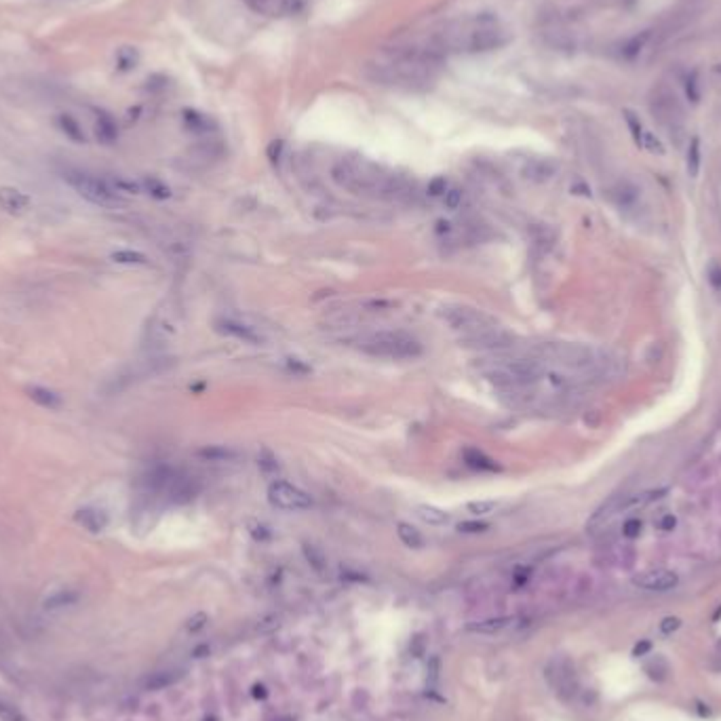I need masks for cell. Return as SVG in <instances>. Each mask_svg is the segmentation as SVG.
I'll return each instance as SVG.
<instances>
[{
	"label": "cell",
	"mask_w": 721,
	"mask_h": 721,
	"mask_svg": "<svg viewBox=\"0 0 721 721\" xmlns=\"http://www.w3.org/2000/svg\"><path fill=\"white\" fill-rule=\"evenodd\" d=\"M508 42V32L492 15H473L445 24L435 32L424 49L437 58L460 53H487Z\"/></svg>",
	"instance_id": "cell-1"
},
{
	"label": "cell",
	"mask_w": 721,
	"mask_h": 721,
	"mask_svg": "<svg viewBox=\"0 0 721 721\" xmlns=\"http://www.w3.org/2000/svg\"><path fill=\"white\" fill-rule=\"evenodd\" d=\"M441 68V58L431 53L428 49H392L384 51L370 66V74L376 82L405 89V91H418L431 87Z\"/></svg>",
	"instance_id": "cell-2"
},
{
	"label": "cell",
	"mask_w": 721,
	"mask_h": 721,
	"mask_svg": "<svg viewBox=\"0 0 721 721\" xmlns=\"http://www.w3.org/2000/svg\"><path fill=\"white\" fill-rule=\"evenodd\" d=\"M331 177L338 186L350 190L352 194L372 196H397L403 192V180L394 177L376 165L363 161H342L331 169Z\"/></svg>",
	"instance_id": "cell-3"
},
{
	"label": "cell",
	"mask_w": 721,
	"mask_h": 721,
	"mask_svg": "<svg viewBox=\"0 0 721 721\" xmlns=\"http://www.w3.org/2000/svg\"><path fill=\"white\" fill-rule=\"evenodd\" d=\"M356 346L365 354L392 358V360L418 358L424 352L422 342L405 331H374L367 336H360L356 340Z\"/></svg>",
	"instance_id": "cell-4"
},
{
	"label": "cell",
	"mask_w": 721,
	"mask_h": 721,
	"mask_svg": "<svg viewBox=\"0 0 721 721\" xmlns=\"http://www.w3.org/2000/svg\"><path fill=\"white\" fill-rule=\"evenodd\" d=\"M544 365L538 358H496V363L485 370V376L500 386H528L542 378Z\"/></svg>",
	"instance_id": "cell-5"
},
{
	"label": "cell",
	"mask_w": 721,
	"mask_h": 721,
	"mask_svg": "<svg viewBox=\"0 0 721 721\" xmlns=\"http://www.w3.org/2000/svg\"><path fill=\"white\" fill-rule=\"evenodd\" d=\"M64 180L89 202L99 207H116L123 202V194L112 186V182L101 180L87 171H66Z\"/></svg>",
	"instance_id": "cell-6"
},
{
	"label": "cell",
	"mask_w": 721,
	"mask_h": 721,
	"mask_svg": "<svg viewBox=\"0 0 721 721\" xmlns=\"http://www.w3.org/2000/svg\"><path fill=\"white\" fill-rule=\"evenodd\" d=\"M445 321L462 333V338H469V336H475V333H481V331H487L492 327H498V321L494 317H489L487 313L483 311H477V308H471V306H451V308H445L443 313Z\"/></svg>",
	"instance_id": "cell-7"
},
{
	"label": "cell",
	"mask_w": 721,
	"mask_h": 721,
	"mask_svg": "<svg viewBox=\"0 0 721 721\" xmlns=\"http://www.w3.org/2000/svg\"><path fill=\"white\" fill-rule=\"evenodd\" d=\"M268 502L279 510H308L313 508V496L289 481H275L268 487Z\"/></svg>",
	"instance_id": "cell-8"
},
{
	"label": "cell",
	"mask_w": 721,
	"mask_h": 721,
	"mask_svg": "<svg viewBox=\"0 0 721 721\" xmlns=\"http://www.w3.org/2000/svg\"><path fill=\"white\" fill-rule=\"evenodd\" d=\"M216 331L226 336V338L245 342V344H253V346L264 344L262 331H257L255 327H251V325H247V323H243L238 319H218L216 321Z\"/></svg>",
	"instance_id": "cell-9"
},
{
	"label": "cell",
	"mask_w": 721,
	"mask_h": 721,
	"mask_svg": "<svg viewBox=\"0 0 721 721\" xmlns=\"http://www.w3.org/2000/svg\"><path fill=\"white\" fill-rule=\"evenodd\" d=\"M306 0H245V5L264 17H287L297 13Z\"/></svg>",
	"instance_id": "cell-10"
},
{
	"label": "cell",
	"mask_w": 721,
	"mask_h": 721,
	"mask_svg": "<svg viewBox=\"0 0 721 721\" xmlns=\"http://www.w3.org/2000/svg\"><path fill=\"white\" fill-rule=\"evenodd\" d=\"M633 584L643 589V591L664 593V591H671L679 584V576L671 570H648V572L637 574L633 578Z\"/></svg>",
	"instance_id": "cell-11"
},
{
	"label": "cell",
	"mask_w": 721,
	"mask_h": 721,
	"mask_svg": "<svg viewBox=\"0 0 721 721\" xmlns=\"http://www.w3.org/2000/svg\"><path fill=\"white\" fill-rule=\"evenodd\" d=\"M74 521L78 523V525H82L87 532H91V534H99V532H104L106 528H108V514H106V510H101V508H95V506H82V508H78L76 512H74Z\"/></svg>",
	"instance_id": "cell-12"
},
{
	"label": "cell",
	"mask_w": 721,
	"mask_h": 721,
	"mask_svg": "<svg viewBox=\"0 0 721 721\" xmlns=\"http://www.w3.org/2000/svg\"><path fill=\"white\" fill-rule=\"evenodd\" d=\"M0 207L11 216H19L30 207V196L17 188H0Z\"/></svg>",
	"instance_id": "cell-13"
},
{
	"label": "cell",
	"mask_w": 721,
	"mask_h": 721,
	"mask_svg": "<svg viewBox=\"0 0 721 721\" xmlns=\"http://www.w3.org/2000/svg\"><path fill=\"white\" fill-rule=\"evenodd\" d=\"M462 460H464V464L469 469L479 471V473H498V471H502V467L498 464L494 458H489L485 451H481L477 447H467L464 451H462Z\"/></svg>",
	"instance_id": "cell-14"
},
{
	"label": "cell",
	"mask_w": 721,
	"mask_h": 721,
	"mask_svg": "<svg viewBox=\"0 0 721 721\" xmlns=\"http://www.w3.org/2000/svg\"><path fill=\"white\" fill-rule=\"evenodd\" d=\"M26 392L36 405H40L44 409H60L64 405V399L55 390H49L44 386H28Z\"/></svg>",
	"instance_id": "cell-15"
},
{
	"label": "cell",
	"mask_w": 721,
	"mask_h": 721,
	"mask_svg": "<svg viewBox=\"0 0 721 721\" xmlns=\"http://www.w3.org/2000/svg\"><path fill=\"white\" fill-rule=\"evenodd\" d=\"M416 514L428 525H435V528H441V525H447L451 521V514L439 506H433V504H420L416 508Z\"/></svg>",
	"instance_id": "cell-16"
},
{
	"label": "cell",
	"mask_w": 721,
	"mask_h": 721,
	"mask_svg": "<svg viewBox=\"0 0 721 721\" xmlns=\"http://www.w3.org/2000/svg\"><path fill=\"white\" fill-rule=\"evenodd\" d=\"M95 135L99 141L104 144H112L116 137H119V129H116V123L110 114L106 112H97V119H95Z\"/></svg>",
	"instance_id": "cell-17"
},
{
	"label": "cell",
	"mask_w": 721,
	"mask_h": 721,
	"mask_svg": "<svg viewBox=\"0 0 721 721\" xmlns=\"http://www.w3.org/2000/svg\"><path fill=\"white\" fill-rule=\"evenodd\" d=\"M58 127H60L62 133H64L66 137H70L72 141H76V144H85V141H87L80 123H78L74 116H70V114H60V116H58Z\"/></svg>",
	"instance_id": "cell-18"
},
{
	"label": "cell",
	"mask_w": 721,
	"mask_h": 721,
	"mask_svg": "<svg viewBox=\"0 0 721 721\" xmlns=\"http://www.w3.org/2000/svg\"><path fill=\"white\" fill-rule=\"evenodd\" d=\"M397 536L409 548H422L424 546V536L420 534V530H416L411 523H405V521L397 523Z\"/></svg>",
	"instance_id": "cell-19"
},
{
	"label": "cell",
	"mask_w": 721,
	"mask_h": 721,
	"mask_svg": "<svg viewBox=\"0 0 721 721\" xmlns=\"http://www.w3.org/2000/svg\"><path fill=\"white\" fill-rule=\"evenodd\" d=\"M78 593L72 591V589H64V591H58L53 593L51 597H46L44 601V607L46 609H60V607H68V605H74L78 601Z\"/></svg>",
	"instance_id": "cell-20"
},
{
	"label": "cell",
	"mask_w": 721,
	"mask_h": 721,
	"mask_svg": "<svg viewBox=\"0 0 721 721\" xmlns=\"http://www.w3.org/2000/svg\"><path fill=\"white\" fill-rule=\"evenodd\" d=\"M302 548H304V557H306V561L313 565V570L323 572V570L327 568V557H325V553H323V548H321V546L311 544V542H306Z\"/></svg>",
	"instance_id": "cell-21"
},
{
	"label": "cell",
	"mask_w": 721,
	"mask_h": 721,
	"mask_svg": "<svg viewBox=\"0 0 721 721\" xmlns=\"http://www.w3.org/2000/svg\"><path fill=\"white\" fill-rule=\"evenodd\" d=\"M141 190L148 192L152 198H159V200H165L171 196V188L167 184H163L161 180H154V177H146L141 182Z\"/></svg>",
	"instance_id": "cell-22"
},
{
	"label": "cell",
	"mask_w": 721,
	"mask_h": 721,
	"mask_svg": "<svg viewBox=\"0 0 721 721\" xmlns=\"http://www.w3.org/2000/svg\"><path fill=\"white\" fill-rule=\"evenodd\" d=\"M700 163H702V152H700V139L692 137L690 148H688V173L690 177H696L700 171Z\"/></svg>",
	"instance_id": "cell-23"
},
{
	"label": "cell",
	"mask_w": 721,
	"mask_h": 721,
	"mask_svg": "<svg viewBox=\"0 0 721 721\" xmlns=\"http://www.w3.org/2000/svg\"><path fill=\"white\" fill-rule=\"evenodd\" d=\"M110 257H112V260H114L116 264H135V266H144V264H148V257H146L144 253H139V251H131V249H121V251H114Z\"/></svg>",
	"instance_id": "cell-24"
},
{
	"label": "cell",
	"mask_w": 721,
	"mask_h": 721,
	"mask_svg": "<svg viewBox=\"0 0 721 721\" xmlns=\"http://www.w3.org/2000/svg\"><path fill=\"white\" fill-rule=\"evenodd\" d=\"M177 681V675L175 671H161V673H154L146 679V688L148 690H163L171 684Z\"/></svg>",
	"instance_id": "cell-25"
},
{
	"label": "cell",
	"mask_w": 721,
	"mask_h": 721,
	"mask_svg": "<svg viewBox=\"0 0 721 721\" xmlns=\"http://www.w3.org/2000/svg\"><path fill=\"white\" fill-rule=\"evenodd\" d=\"M500 506L498 500H473L467 504V510L473 512L475 517H485V514H492L496 512V508Z\"/></svg>",
	"instance_id": "cell-26"
},
{
	"label": "cell",
	"mask_w": 721,
	"mask_h": 721,
	"mask_svg": "<svg viewBox=\"0 0 721 721\" xmlns=\"http://www.w3.org/2000/svg\"><path fill=\"white\" fill-rule=\"evenodd\" d=\"M506 627V620H504V618H492V620H483V623H479V625H475V627H471L473 631H479V633H485V635H494V633H498L500 629H504Z\"/></svg>",
	"instance_id": "cell-27"
},
{
	"label": "cell",
	"mask_w": 721,
	"mask_h": 721,
	"mask_svg": "<svg viewBox=\"0 0 721 721\" xmlns=\"http://www.w3.org/2000/svg\"><path fill=\"white\" fill-rule=\"evenodd\" d=\"M0 721H24V715L15 704L0 698Z\"/></svg>",
	"instance_id": "cell-28"
},
{
	"label": "cell",
	"mask_w": 721,
	"mask_h": 721,
	"mask_svg": "<svg viewBox=\"0 0 721 721\" xmlns=\"http://www.w3.org/2000/svg\"><path fill=\"white\" fill-rule=\"evenodd\" d=\"M625 119H627V125H629V129H631V135H633L635 144L641 146V139H643V133H645V131H643L639 119H637L633 112H625Z\"/></svg>",
	"instance_id": "cell-29"
},
{
	"label": "cell",
	"mask_w": 721,
	"mask_h": 721,
	"mask_svg": "<svg viewBox=\"0 0 721 721\" xmlns=\"http://www.w3.org/2000/svg\"><path fill=\"white\" fill-rule=\"evenodd\" d=\"M641 146L645 148V150H650L652 154H660V157H662V154H664V146H662V141L654 135V133H643V139H641Z\"/></svg>",
	"instance_id": "cell-30"
},
{
	"label": "cell",
	"mask_w": 721,
	"mask_h": 721,
	"mask_svg": "<svg viewBox=\"0 0 721 721\" xmlns=\"http://www.w3.org/2000/svg\"><path fill=\"white\" fill-rule=\"evenodd\" d=\"M443 202H445V207H447L449 211L458 209L460 205H462V190H458V188H449V190L443 194Z\"/></svg>",
	"instance_id": "cell-31"
},
{
	"label": "cell",
	"mask_w": 721,
	"mask_h": 721,
	"mask_svg": "<svg viewBox=\"0 0 721 721\" xmlns=\"http://www.w3.org/2000/svg\"><path fill=\"white\" fill-rule=\"evenodd\" d=\"M458 530L462 534H483L489 530V523H483V521H462L458 525Z\"/></svg>",
	"instance_id": "cell-32"
},
{
	"label": "cell",
	"mask_w": 721,
	"mask_h": 721,
	"mask_svg": "<svg viewBox=\"0 0 721 721\" xmlns=\"http://www.w3.org/2000/svg\"><path fill=\"white\" fill-rule=\"evenodd\" d=\"M641 521L639 519H629V521H625V525H623V534L627 536V538H637L639 534H641Z\"/></svg>",
	"instance_id": "cell-33"
},
{
	"label": "cell",
	"mask_w": 721,
	"mask_h": 721,
	"mask_svg": "<svg viewBox=\"0 0 721 721\" xmlns=\"http://www.w3.org/2000/svg\"><path fill=\"white\" fill-rule=\"evenodd\" d=\"M447 192V182L443 177H437L428 184V194L431 196H443Z\"/></svg>",
	"instance_id": "cell-34"
},
{
	"label": "cell",
	"mask_w": 721,
	"mask_h": 721,
	"mask_svg": "<svg viewBox=\"0 0 721 721\" xmlns=\"http://www.w3.org/2000/svg\"><path fill=\"white\" fill-rule=\"evenodd\" d=\"M679 627H681V620H679V618H675V616H668V618H664V620L660 623V631L662 633H673Z\"/></svg>",
	"instance_id": "cell-35"
},
{
	"label": "cell",
	"mask_w": 721,
	"mask_h": 721,
	"mask_svg": "<svg viewBox=\"0 0 721 721\" xmlns=\"http://www.w3.org/2000/svg\"><path fill=\"white\" fill-rule=\"evenodd\" d=\"M709 283H711L717 291H721V266L713 264V266L709 268Z\"/></svg>",
	"instance_id": "cell-36"
},
{
	"label": "cell",
	"mask_w": 721,
	"mask_h": 721,
	"mask_svg": "<svg viewBox=\"0 0 721 721\" xmlns=\"http://www.w3.org/2000/svg\"><path fill=\"white\" fill-rule=\"evenodd\" d=\"M675 525H677V519L673 517V514H664V517L660 519V530H664V532H671Z\"/></svg>",
	"instance_id": "cell-37"
},
{
	"label": "cell",
	"mask_w": 721,
	"mask_h": 721,
	"mask_svg": "<svg viewBox=\"0 0 721 721\" xmlns=\"http://www.w3.org/2000/svg\"><path fill=\"white\" fill-rule=\"evenodd\" d=\"M205 620H207V616H205V614H196V616L192 618V620L188 623V631H196V629L205 627Z\"/></svg>",
	"instance_id": "cell-38"
},
{
	"label": "cell",
	"mask_w": 721,
	"mask_h": 721,
	"mask_svg": "<svg viewBox=\"0 0 721 721\" xmlns=\"http://www.w3.org/2000/svg\"><path fill=\"white\" fill-rule=\"evenodd\" d=\"M650 650V643L648 641H643V643H639V645H635V650H633V654L635 656H641V654H645Z\"/></svg>",
	"instance_id": "cell-39"
}]
</instances>
